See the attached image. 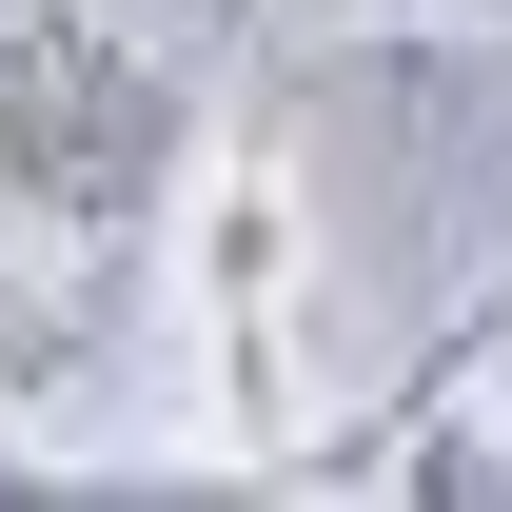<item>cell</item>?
Here are the masks:
<instances>
[{"instance_id": "obj_1", "label": "cell", "mask_w": 512, "mask_h": 512, "mask_svg": "<svg viewBox=\"0 0 512 512\" xmlns=\"http://www.w3.org/2000/svg\"><path fill=\"white\" fill-rule=\"evenodd\" d=\"M197 178H217L197 79L138 20H99V0L0 20V414H60L119 375V335L178 276Z\"/></svg>"}, {"instance_id": "obj_2", "label": "cell", "mask_w": 512, "mask_h": 512, "mask_svg": "<svg viewBox=\"0 0 512 512\" xmlns=\"http://www.w3.org/2000/svg\"><path fill=\"white\" fill-rule=\"evenodd\" d=\"M178 316H197V375H217V414H237L256 453L355 434V414H316V237H296V178H276V158H217V178H197Z\"/></svg>"}, {"instance_id": "obj_3", "label": "cell", "mask_w": 512, "mask_h": 512, "mask_svg": "<svg viewBox=\"0 0 512 512\" xmlns=\"http://www.w3.org/2000/svg\"><path fill=\"white\" fill-rule=\"evenodd\" d=\"M394 414L414 394H375L355 434H296V453H119V434L0 414V512H316V493H375L394 473Z\"/></svg>"}, {"instance_id": "obj_4", "label": "cell", "mask_w": 512, "mask_h": 512, "mask_svg": "<svg viewBox=\"0 0 512 512\" xmlns=\"http://www.w3.org/2000/svg\"><path fill=\"white\" fill-rule=\"evenodd\" d=\"M375 512H512V434L473 414L453 375H414V414H394V473H375Z\"/></svg>"}, {"instance_id": "obj_5", "label": "cell", "mask_w": 512, "mask_h": 512, "mask_svg": "<svg viewBox=\"0 0 512 512\" xmlns=\"http://www.w3.org/2000/svg\"><path fill=\"white\" fill-rule=\"evenodd\" d=\"M434 375H453V394H473V414H493V434H512V296H473V316L434 335Z\"/></svg>"}]
</instances>
